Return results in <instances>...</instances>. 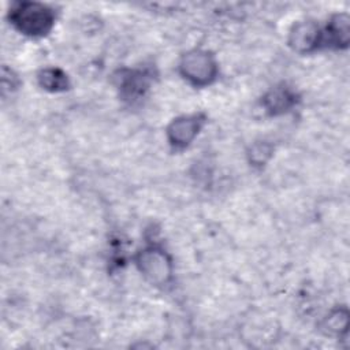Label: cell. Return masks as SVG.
Listing matches in <instances>:
<instances>
[{"label":"cell","instance_id":"obj_11","mask_svg":"<svg viewBox=\"0 0 350 350\" xmlns=\"http://www.w3.org/2000/svg\"><path fill=\"white\" fill-rule=\"evenodd\" d=\"M271 146L267 145V144H256L253 148H252V152H250V161L254 164V165H261L264 164L268 157L271 156Z\"/></svg>","mask_w":350,"mask_h":350},{"label":"cell","instance_id":"obj_6","mask_svg":"<svg viewBox=\"0 0 350 350\" xmlns=\"http://www.w3.org/2000/svg\"><path fill=\"white\" fill-rule=\"evenodd\" d=\"M323 44L345 48L349 44V16L346 14H338L332 16L323 31Z\"/></svg>","mask_w":350,"mask_h":350},{"label":"cell","instance_id":"obj_5","mask_svg":"<svg viewBox=\"0 0 350 350\" xmlns=\"http://www.w3.org/2000/svg\"><path fill=\"white\" fill-rule=\"evenodd\" d=\"M288 44L299 53L312 52L323 44V31L313 21L298 22L290 31Z\"/></svg>","mask_w":350,"mask_h":350},{"label":"cell","instance_id":"obj_4","mask_svg":"<svg viewBox=\"0 0 350 350\" xmlns=\"http://www.w3.org/2000/svg\"><path fill=\"white\" fill-rule=\"evenodd\" d=\"M204 118L201 115H187L176 118L167 129V137L174 148L187 146L200 133Z\"/></svg>","mask_w":350,"mask_h":350},{"label":"cell","instance_id":"obj_10","mask_svg":"<svg viewBox=\"0 0 350 350\" xmlns=\"http://www.w3.org/2000/svg\"><path fill=\"white\" fill-rule=\"evenodd\" d=\"M327 327L329 328L331 332L345 331L347 327V312L340 309L334 312L327 320Z\"/></svg>","mask_w":350,"mask_h":350},{"label":"cell","instance_id":"obj_9","mask_svg":"<svg viewBox=\"0 0 350 350\" xmlns=\"http://www.w3.org/2000/svg\"><path fill=\"white\" fill-rule=\"evenodd\" d=\"M120 88L127 97H137L138 94H142L144 89L146 88V82L141 74L130 72L122 78Z\"/></svg>","mask_w":350,"mask_h":350},{"label":"cell","instance_id":"obj_8","mask_svg":"<svg viewBox=\"0 0 350 350\" xmlns=\"http://www.w3.org/2000/svg\"><path fill=\"white\" fill-rule=\"evenodd\" d=\"M40 85L51 92L64 90L68 86L67 75L59 68H45L38 74Z\"/></svg>","mask_w":350,"mask_h":350},{"label":"cell","instance_id":"obj_3","mask_svg":"<svg viewBox=\"0 0 350 350\" xmlns=\"http://www.w3.org/2000/svg\"><path fill=\"white\" fill-rule=\"evenodd\" d=\"M137 265L141 273L153 284H164L172 273V264L168 254L156 246L141 250L137 256Z\"/></svg>","mask_w":350,"mask_h":350},{"label":"cell","instance_id":"obj_7","mask_svg":"<svg viewBox=\"0 0 350 350\" xmlns=\"http://www.w3.org/2000/svg\"><path fill=\"white\" fill-rule=\"evenodd\" d=\"M295 104V93L288 88H273L262 100V105L271 115L287 112Z\"/></svg>","mask_w":350,"mask_h":350},{"label":"cell","instance_id":"obj_1","mask_svg":"<svg viewBox=\"0 0 350 350\" xmlns=\"http://www.w3.org/2000/svg\"><path fill=\"white\" fill-rule=\"evenodd\" d=\"M11 23L30 37H42L55 23L53 11L41 3H19L10 12Z\"/></svg>","mask_w":350,"mask_h":350},{"label":"cell","instance_id":"obj_2","mask_svg":"<svg viewBox=\"0 0 350 350\" xmlns=\"http://www.w3.org/2000/svg\"><path fill=\"white\" fill-rule=\"evenodd\" d=\"M180 74L185 79L196 86H205L209 85L216 74H217V64L212 55L205 51H190L183 55L179 63Z\"/></svg>","mask_w":350,"mask_h":350}]
</instances>
